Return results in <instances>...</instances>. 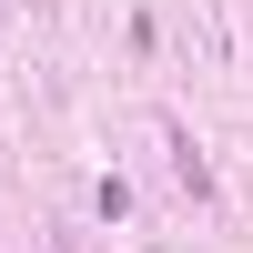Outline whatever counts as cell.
<instances>
[{
  "instance_id": "6da1fadb",
  "label": "cell",
  "mask_w": 253,
  "mask_h": 253,
  "mask_svg": "<svg viewBox=\"0 0 253 253\" xmlns=\"http://www.w3.org/2000/svg\"><path fill=\"white\" fill-rule=\"evenodd\" d=\"M172 172H182V193H193V203H223V182H213V162H203V142L182 132V122H172Z\"/></svg>"
}]
</instances>
